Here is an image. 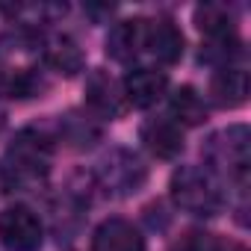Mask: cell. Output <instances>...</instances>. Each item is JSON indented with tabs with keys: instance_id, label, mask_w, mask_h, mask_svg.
I'll return each instance as SVG.
<instances>
[{
	"instance_id": "obj_1",
	"label": "cell",
	"mask_w": 251,
	"mask_h": 251,
	"mask_svg": "<svg viewBox=\"0 0 251 251\" xmlns=\"http://www.w3.org/2000/svg\"><path fill=\"white\" fill-rule=\"evenodd\" d=\"M50 169V139L39 130H21L6 151L3 177L12 189H30L45 180Z\"/></svg>"
},
{
	"instance_id": "obj_2",
	"label": "cell",
	"mask_w": 251,
	"mask_h": 251,
	"mask_svg": "<svg viewBox=\"0 0 251 251\" xmlns=\"http://www.w3.org/2000/svg\"><path fill=\"white\" fill-rule=\"evenodd\" d=\"M172 201L192 216H216L225 207V192L219 177L204 166H180L169 183Z\"/></svg>"
},
{
	"instance_id": "obj_3",
	"label": "cell",
	"mask_w": 251,
	"mask_h": 251,
	"mask_svg": "<svg viewBox=\"0 0 251 251\" xmlns=\"http://www.w3.org/2000/svg\"><path fill=\"white\" fill-rule=\"evenodd\" d=\"M204 160L216 177L245 180L251 169V133L245 124H230L225 130H216L204 145Z\"/></svg>"
},
{
	"instance_id": "obj_4",
	"label": "cell",
	"mask_w": 251,
	"mask_h": 251,
	"mask_svg": "<svg viewBox=\"0 0 251 251\" xmlns=\"http://www.w3.org/2000/svg\"><path fill=\"white\" fill-rule=\"evenodd\" d=\"M98 180L106 192L112 195H130L142 186L145 180V166L136 154L130 151H124V148H115L109 151L100 166H98Z\"/></svg>"
},
{
	"instance_id": "obj_5",
	"label": "cell",
	"mask_w": 251,
	"mask_h": 251,
	"mask_svg": "<svg viewBox=\"0 0 251 251\" xmlns=\"http://www.w3.org/2000/svg\"><path fill=\"white\" fill-rule=\"evenodd\" d=\"M42 236H45L42 219L30 207L15 204L0 213V242L9 251H36L42 245Z\"/></svg>"
},
{
	"instance_id": "obj_6",
	"label": "cell",
	"mask_w": 251,
	"mask_h": 251,
	"mask_svg": "<svg viewBox=\"0 0 251 251\" xmlns=\"http://www.w3.org/2000/svg\"><path fill=\"white\" fill-rule=\"evenodd\" d=\"M142 50H148L157 62L172 65L183 56V33L172 18H154L145 21L142 33Z\"/></svg>"
},
{
	"instance_id": "obj_7",
	"label": "cell",
	"mask_w": 251,
	"mask_h": 251,
	"mask_svg": "<svg viewBox=\"0 0 251 251\" xmlns=\"http://www.w3.org/2000/svg\"><path fill=\"white\" fill-rule=\"evenodd\" d=\"M166 89H169L166 71H160V68H145V65H142V68H133L127 77H124V83H121L124 100L133 103V106H139V109L154 106V103L166 95Z\"/></svg>"
},
{
	"instance_id": "obj_8",
	"label": "cell",
	"mask_w": 251,
	"mask_h": 251,
	"mask_svg": "<svg viewBox=\"0 0 251 251\" xmlns=\"http://www.w3.org/2000/svg\"><path fill=\"white\" fill-rule=\"evenodd\" d=\"M92 251H145V236L127 219H106L92 236Z\"/></svg>"
},
{
	"instance_id": "obj_9",
	"label": "cell",
	"mask_w": 251,
	"mask_h": 251,
	"mask_svg": "<svg viewBox=\"0 0 251 251\" xmlns=\"http://www.w3.org/2000/svg\"><path fill=\"white\" fill-rule=\"evenodd\" d=\"M86 100L92 106L95 115L100 118H115L121 109H124V92H121V83L112 80L106 71H92L89 80H86Z\"/></svg>"
},
{
	"instance_id": "obj_10",
	"label": "cell",
	"mask_w": 251,
	"mask_h": 251,
	"mask_svg": "<svg viewBox=\"0 0 251 251\" xmlns=\"http://www.w3.org/2000/svg\"><path fill=\"white\" fill-rule=\"evenodd\" d=\"M142 142L160 160H175L183 151V127L172 118H151L142 124Z\"/></svg>"
},
{
	"instance_id": "obj_11",
	"label": "cell",
	"mask_w": 251,
	"mask_h": 251,
	"mask_svg": "<svg viewBox=\"0 0 251 251\" xmlns=\"http://www.w3.org/2000/svg\"><path fill=\"white\" fill-rule=\"evenodd\" d=\"M210 95L222 109H233L239 103H245L248 98V71L239 65H219V71L213 74L210 83Z\"/></svg>"
},
{
	"instance_id": "obj_12",
	"label": "cell",
	"mask_w": 251,
	"mask_h": 251,
	"mask_svg": "<svg viewBox=\"0 0 251 251\" xmlns=\"http://www.w3.org/2000/svg\"><path fill=\"white\" fill-rule=\"evenodd\" d=\"M142 33H145L142 18L112 24V30L106 33V53L112 59H118V62H130L142 50Z\"/></svg>"
},
{
	"instance_id": "obj_13",
	"label": "cell",
	"mask_w": 251,
	"mask_h": 251,
	"mask_svg": "<svg viewBox=\"0 0 251 251\" xmlns=\"http://www.w3.org/2000/svg\"><path fill=\"white\" fill-rule=\"evenodd\" d=\"M195 24H198V30H201L210 42H227V39H236L233 15L227 12V6H216V3L198 6V9H195Z\"/></svg>"
},
{
	"instance_id": "obj_14",
	"label": "cell",
	"mask_w": 251,
	"mask_h": 251,
	"mask_svg": "<svg viewBox=\"0 0 251 251\" xmlns=\"http://www.w3.org/2000/svg\"><path fill=\"white\" fill-rule=\"evenodd\" d=\"M169 109H172L169 118L177 121L180 127H195V124H201V121L207 118V103H204V98H201L192 86H180V89L172 95Z\"/></svg>"
},
{
	"instance_id": "obj_15",
	"label": "cell",
	"mask_w": 251,
	"mask_h": 251,
	"mask_svg": "<svg viewBox=\"0 0 251 251\" xmlns=\"http://www.w3.org/2000/svg\"><path fill=\"white\" fill-rule=\"evenodd\" d=\"M45 56H48V65H50V68H56V71H59V74H65V77H71V74H77V71L83 68V50H80V48H77V42H74V39H68V36L53 39V42L48 45Z\"/></svg>"
},
{
	"instance_id": "obj_16",
	"label": "cell",
	"mask_w": 251,
	"mask_h": 251,
	"mask_svg": "<svg viewBox=\"0 0 251 251\" xmlns=\"http://www.w3.org/2000/svg\"><path fill=\"white\" fill-rule=\"evenodd\" d=\"M62 136H65L74 148H83V145H92V142L100 136V127H98L92 118H83V115L71 112V115L62 118Z\"/></svg>"
},
{
	"instance_id": "obj_17",
	"label": "cell",
	"mask_w": 251,
	"mask_h": 251,
	"mask_svg": "<svg viewBox=\"0 0 251 251\" xmlns=\"http://www.w3.org/2000/svg\"><path fill=\"white\" fill-rule=\"evenodd\" d=\"M207 251H245V248H242L239 242H230V239L225 242V239H216V236H213V239H210V248H207Z\"/></svg>"
},
{
	"instance_id": "obj_18",
	"label": "cell",
	"mask_w": 251,
	"mask_h": 251,
	"mask_svg": "<svg viewBox=\"0 0 251 251\" xmlns=\"http://www.w3.org/2000/svg\"><path fill=\"white\" fill-rule=\"evenodd\" d=\"M0 127H3V112H0Z\"/></svg>"
}]
</instances>
